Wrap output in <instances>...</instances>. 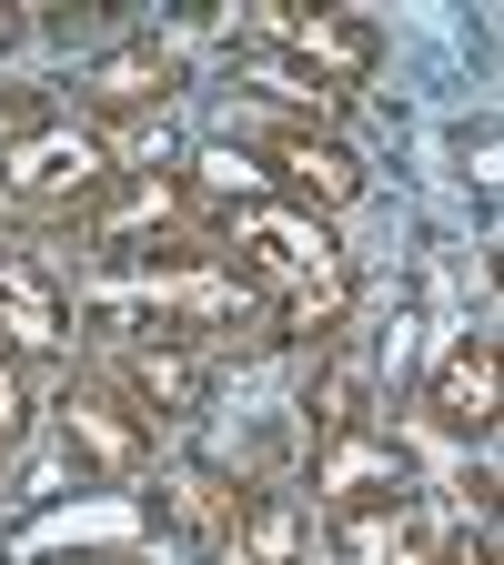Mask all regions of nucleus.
<instances>
[{
    "label": "nucleus",
    "instance_id": "nucleus-9",
    "mask_svg": "<svg viewBox=\"0 0 504 565\" xmlns=\"http://www.w3.org/2000/svg\"><path fill=\"white\" fill-rule=\"evenodd\" d=\"M333 555L343 565H444V505L435 494H384V505L333 515Z\"/></svg>",
    "mask_w": 504,
    "mask_h": 565
},
{
    "label": "nucleus",
    "instance_id": "nucleus-3",
    "mask_svg": "<svg viewBox=\"0 0 504 565\" xmlns=\"http://www.w3.org/2000/svg\"><path fill=\"white\" fill-rule=\"evenodd\" d=\"M233 51L243 61H282V71H303V82L323 92H353L364 71L384 61V31L364 11H303V0H253V11L233 21Z\"/></svg>",
    "mask_w": 504,
    "mask_h": 565
},
{
    "label": "nucleus",
    "instance_id": "nucleus-16",
    "mask_svg": "<svg viewBox=\"0 0 504 565\" xmlns=\"http://www.w3.org/2000/svg\"><path fill=\"white\" fill-rule=\"evenodd\" d=\"M0 41H11V0H0Z\"/></svg>",
    "mask_w": 504,
    "mask_h": 565
},
{
    "label": "nucleus",
    "instance_id": "nucleus-10",
    "mask_svg": "<svg viewBox=\"0 0 504 565\" xmlns=\"http://www.w3.org/2000/svg\"><path fill=\"white\" fill-rule=\"evenodd\" d=\"M494 404H504V353H494V333H454L444 364H435V384H423V424L454 435V445H484L494 435Z\"/></svg>",
    "mask_w": 504,
    "mask_h": 565
},
{
    "label": "nucleus",
    "instance_id": "nucleus-12",
    "mask_svg": "<svg viewBox=\"0 0 504 565\" xmlns=\"http://www.w3.org/2000/svg\"><path fill=\"white\" fill-rule=\"evenodd\" d=\"M313 525H303V494H282V484H243L233 494V515L223 535H212V565H303Z\"/></svg>",
    "mask_w": 504,
    "mask_h": 565
},
{
    "label": "nucleus",
    "instance_id": "nucleus-1",
    "mask_svg": "<svg viewBox=\"0 0 504 565\" xmlns=\"http://www.w3.org/2000/svg\"><path fill=\"white\" fill-rule=\"evenodd\" d=\"M202 233L253 282V303L272 313V333H293V343H333L343 333V313H353V253L333 243L323 212L243 192V202H202Z\"/></svg>",
    "mask_w": 504,
    "mask_h": 565
},
{
    "label": "nucleus",
    "instance_id": "nucleus-8",
    "mask_svg": "<svg viewBox=\"0 0 504 565\" xmlns=\"http://www.w3.org/2000/svg\"><path fill=\"white\" fill-rule=\"evenodd\" d=\"M51 424H61V445H71V465H92L101 484H141L152 475V424H141L131 404H111L101 384H61V404H51Z\"/></svg>",
    "mask_w": 504,
    "mask_h": 565
},
{
    "label": "nucleus",
    "instance_id": "nucleus-14",
    "mask_svg": "<svg viewBox=\"0 0 504 565\" xmlns=\"http://www.w3.org/2000/svg\"><path fill=\"white\" fill-rule=\"evenodd\" d=\"M21 435H31V384H21V364L0 353V465L21 455Z\"/></svg>",
    "mask_w": 504,
    "mask_h": 565
},
{
    "label": "nucleus",
    "instance_id": "nucleus-2",
    "mask_svg": "<svg viewBox=\"0 0 504 565\" xmlns=\"http://www.w3.org/2000/svg\"><path fill=\"white\" fill-rule=\"evenodd\" d=\"M111 182H121L111 131H92L82 111H0V202L21 223H71L82 233Z\"/></svg>",
    "mask_w": 504,
    "mask_h": 565
},
{
    "label": "nucleus",
    "instance_id": "nucleus-11",
    "mask_svg": "<svg viewBox=\"0 0 504 565\" xmlns=\"http://www.w3.org/2000/svg\"><path fill=\"white\" fill-rule=\"evenodd\" d=\"M0 353L11 364H61L71 353V294L21 243H0Z\"/></svg>",
    "mask_w": 504,
    "mask_h": 565
},
{
    "label": "nucleus",
    "instance_id": "nucleus-4",
    "mask_svg": "<svg viewBox=\"0 0 504 565\" xmlns=\"http://www.w3.org/2000/svg\"><path fill=\"white\" fill-rule=\"evenodd\" d=\"M92 364H101V394L131 404L152 435L212 404V353L182 333H92Z\"/></svg>",
    "mask_w": 504,
    "mask_h": 565
},
{
    "label": "nucleus",
    "instance_id": "nucleus-5",
    "mask_svg": "<svg viewBox=\"0 0 504 565\" xmlns=\"http://www.w3.org/2000/svg\"><path fill=\"white\" fill-rule=\"evenodd\" d=\"M262 182H272V202H293V212H353L364 202V162H353V141L343 131H303V121H272V131H253V152H243Z\"/></svg>",
    "mask_w": 504,
    "mask_h": 565
},
{
    "label": "nucleus",
    "instance_id": "nucleus-6",
    "mask_svg": "<svg viewBox=\"0 0 504 565\" xmlns=\"http://www.w3.org/2000/svg\"><path fill=\"white\" fill-rule=\"evenodd\" d=\"M71 92H82V121L92 131L101 121H152L182 92V51L152 41V31H131V41H111V51H92L82 71H71Z\"/></svg>",
    "mask_w": 504,
    "mask_h": 565
},
{
    "label": "nucleus",
    "instance_id": "nucleus-13",
    "mask_svg": "<svg viewBox=\"0 0 504 565\" xmlns=\"http://www.w3.org/2000/svg\"><path fill=\"white\" fill-rule=\"evenodd\" d=\"M333 424H374V364H364L353 343L323 353V374H313V394H303V435H333Z\"/></svg>",
    "mask_w": 504,
    "mask_h": 565
},
{
    "label": "nucleus",
    "instance_id": "nucleus-7",
    "mask_svg": "<svg viewBox=\"0 0 504 565\" xmlns=\"http://www.w3.org/2000/svg\"><path fill=\"white\" fill-rule=\"evenodd\" d=\"M384 494H414V445L394 424H333V435H313V505L323 515L384 505Z\"/></svg>",
    "mask_w": 504,
    "mask_h": 565
},
{
    "label": "nucleus",
    "instance_id": "nucleus-15",
    "mask_svg": "<svg viewBox=\"0 0 504 565\" xmlns=\"http://www.w3.org/2000/svg\"><path fill=\"white\" fill-rule=\"evenodd\" d=\"M61 565H131V555H111V545H92V555H61Z\"/></svg>",
    "mask_w": 504,
    "mask_h": 565
}]
</instances>
